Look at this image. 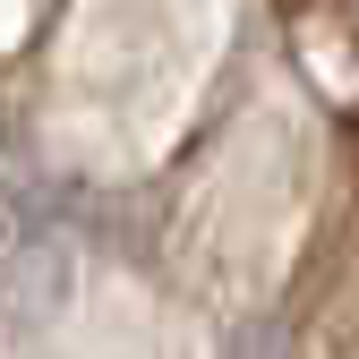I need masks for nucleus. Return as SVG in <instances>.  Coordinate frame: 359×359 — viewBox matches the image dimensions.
<instances>
[{"label":"nucleus","mask_w":359,"mask_h":359,"mask_svg":"<svg viewBox=\"0 0 359 359\" xmlns=\"http://www.w3.org/2000/svg\"><path fill=\"white\" fill-rule=\"evenodd\" d=\"M69 274H77L69 240H60V231H34V240L9 257V317H18L26 334H43V325L69 308Z\"/></svg>","instance_id":"nucleus-1"}]
</instances>
